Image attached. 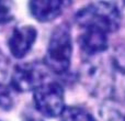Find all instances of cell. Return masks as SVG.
Returning a JSON list of instances; mask_svg holds the SVG:
<instances>
[{
  "instance_id": "obj_5",
  "label": "cell",
  "mask_w": 125,
  "mask_h": 121,
  "mask_svg": "<svg viewBox=\"0 0 125 121\" xmlns=\"http://www.w3.org/2000/svg\"><path fill=\"white\" fill-rule=\"evenodd\" d=\"M37 37V30L33 25H22L13 29L8 39V48L14 59H23L29 54Z\"/></svg>"
},
{
  "instance_id": "obj_7",
  "label": "cell",
  "mask_w": 125,
  "mask_h": 121,
  "mask_svg": "<svg viewBox=\"0 0 125 121\" xmlns=\"http://www.w3.org/2000/svg\"><path fill=\"white\" fill-rule=\"evenodd\" d=\"M70 1L62 0H32L29 2V11L31 15L39 22L54 21L62 13L65 7Z\"/></svg>"
},
{
  "instance_id": "obj_12",
  "label": "cell",
  "mask_w": 125,
  "mask_h": 121,
  "mask_svg": "<svg viewBox=\"0 0 125 121\" xmlns=\"http://www.w3.org/2000/svg\"><path fill=\"white\" fill-rule=\"evenodd\" d=\"M25 121H43V120H39V119H28Z\"/></svg>"
},
{
  "instance_id": "obj_13",
  "label": "cell",
  "mask_w": 125,
  "mask_h": 121,
  "mask_svg": "<svg viewBox=\"0 0 125 121\" xmlns=\"http://www.w3.org/2000/svg\"><path fill=\"white\" fill-rule=\"evenodd\" d=\"M124 121H125V118H124Z\"/></svg>"
},
{
  "instance_id": "obj_6",
  "label": "cell",
  "mask_w": 125,
  "mask_h": 121,
  "mask_svg": "<svg viewBox=\"0 0 125 121\" xmlns=\"http://www.w3.org/2000/svg\"><path fill=\"white\" fill-rule=\"evenodd\" d=\"M78 44L80 50L88 56L101 54L109 48V33L94 28L82 29L78 36Z\"/></svg>"
},
{
  "instance_id": "obj_4",
  "label": "cell",
  "mask_w": 125,
  "mask_h": 121,
  "mask_svg": "<svg viewBox=\"0 0 125 121\" xmlns=\"http://www.w3.org/2000/svg\"><path fill=\"white\" fill-rule=\"evenodd\" d=\"M45 76V71L41 65L34 63L19 64L11 74L10 87L17 93L34 91L44 83Z\"/></svg>"
},
{
  "instance_id": "obj_3",
  "label": "cell",
  "mask_w": 125,
  "mask_h": 121,
  "mask_svg": "<svg viewBox=\"0 0 125 121\" xmlns=\"http://www.w3.org/2000/svg\"><path fill=\"white\" fill-rule=\"evenodd\" d=\"M33 102L44 117H61L66 109L64 87L57 82H44L33 91Z\"/></svg>"
},
{
  "instance_id": "obj_9",
  "label": "cell",
  "mask_w": 125,
  "mask_h": 121,
  "mask_svg": "<svg viewBox=\"0 0 125 121\" xmlns=\"http://www.w3.org/2000/svg\"><path fill=\"white\" fill-rule=\"evenodd\" d=\"M13 106H14V97L12 88L0 82V109L9 111L13 108Z\"/></svg>"
},
{
  "instance_id": "obj_10",
  "label": "cell",
  "mask_w": 125,
  "mask_h": 121,
  "mask_svg": "<svg viewBox=\"0 0 125 121\" xmlns=\"http://www.w3.org/2000/svg\"><path fill=\"white\" fill-rule=\"evenodd\" d=\"M13 19L12 6L9 1H1L0 0V25L10 22Z\"/></svg>"
},
{
  "instance_id": "obj_2",
  "label": "cell",
  "mask_w": 125,
  "mask_h": 121,
  "mask_svg": "<svg viewBox=\"0 0 125 121\" xmlns=\"http://www.w3.org/2000/svg\"><path fill=\"white\" fill-rule=\"evenodd\" d=\"M73 57V36L70 29L62 23L55 28L50 37L44 65L52 73L62 75L68 72Z\"/></svg>"
},
{
  "instance_id": "obj_11",
  "label": "cell",
  "mask_w": 125,
  "mask_h": 121,
  "mask_svg": "<svg viewBox=\"0 0 125 121\" xmlns=\"http://www.w3.org/2000/svg\"><path fill=\"white\" fill-rule=\"evenodd\" d=\"M3 71L6 72V59L0 51V74L3 73Z\"/></svg>"
},
{
  "instance_id": "obj_1",
  "label": "cell",
  "mask_w": 125,
  "mask_h": 121,
  "mask_svg": "<svg viewBox=\"0 0 125 121\" xmlns=\"http://www.w3.org/2000/svg\"><path fill=\"white\" fill-rule=\"evenodd\" d=\"M75 20L81 29L94 28L110 34L120 29L122 14L114 2L98 1L80 9L76 13Z\"/></svg>"
},
{
  "instance_id": "obj_8",
  "label": "cell",
  "mask_w": 125,
  "mask_h": 121,
  "mask_svg": "<svg viewBox=\"0 0 125 121\" xmlns=\"http://www.w3.org/2000/svg\"><path fill=\"white\" fill-rule=\"evenodd\" d=\"M61 121H97V119L87 109L78 106H71L66 107L61 116Z\"/></svg>"
},
{
  "instance_id": "obj_14",
  "label": "cell",
  "mask_w": 125,
  "mask_h": 121,
  "mask_svg": "<svg viewBox=\"0 0 125 121\" xmlns=\"http://www.w3.org/2000/svg\"><path fill=\"white\" fill-rule=\"evenodd\" d=\"M124 3H125V1H124Z\"/></svg>"
}]
</instances>
